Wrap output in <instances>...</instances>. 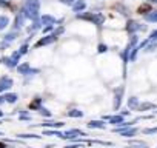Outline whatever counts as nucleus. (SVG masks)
Listing matches in <instances>:
<instances>
[{
  "label": "nucleus",
  "instance_id": "f257e3e1",
  "mask_svg": "<svg viewBox=\"0 0 157 148\" xmlns=\"http://www.w3.org/2000/svg\"><path fill=\"white\" fill-rule=\"evenodd\" d=\"M3 146H5V145H3V143H0V148H3Z\"/></svg>",
  "mask_w": 157,
  "mask_h": 148
}]
</instances>
